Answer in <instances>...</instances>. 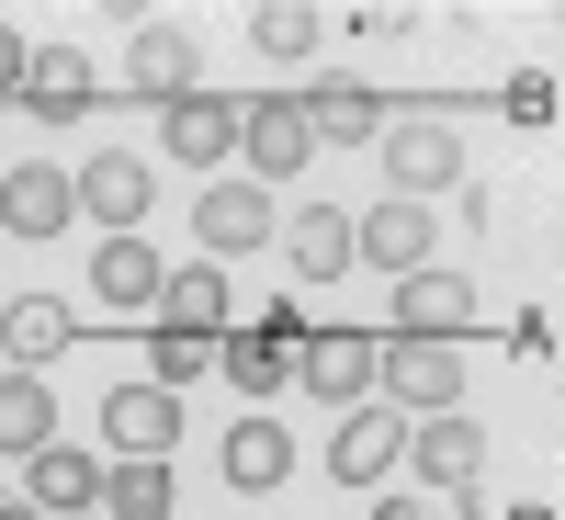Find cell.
<instances>
[{"label":"cell","instance_id":"6da1fadb","mask_svg":"<svg viewBox=\"0 0 565 520\" xmlns=\"http://www.w3.org/2000/svg\"><path fill=\"white\" fill-rule=\"evenodd\" d=\"M295 351H306V317H295V306H260L249 328H226V340H215V373H226L249 407H271L282 385H295Z\"/></svg>","mask_w":565,"mask_h":520},{"label":"cell","instance_id":"7a4b0ae2","mask_svg":"<svg viewBox=\"0 0 565 520\" xmlns=\"http://www.w3.org/2000/svg\"><path fill=\"white\" fill-rule=\"evenodd\" d=\"M373 396H396L407 418L463 407V362H452V340H385V351H373Z\"/></svg>","mask_w":565,"mask_h":520},{"label":"cell","instance_id":"3957f363","mask_svg":"<svg viewBox=\"0 0 565 520\" xmlns=\"http://www.w3.org/2000/svg\"><path fill=\"white\" fill-rule=\"evenodd\" d=\"M68 226H79V181L57 170V159H12V170H0V238H68Z\"/></svg>","mask_w":565,"mask_h":520},{"label":"cell","instance_id":"277c9868","mask_svg":"<svg viewBox=\"0 0 565 520\" xmlns=\"http://www.w3.org/2000/svg\"><path fill=\"white\" fill-rule=\"evenodd\" d=\"M385 170H396V204L452 193V181H463V136H452V114H407V125H385Z\"/></svg>","mask_w":565,"mask_h":520},{"label":"cell","instance_id":"5b68a950","mask_svg":"<svg viewBox=\"0 0 565 520\" xmlns=\"http://www.w3.org/2000/svg\"><path fill=\"white\" fill-rule=\"evenodd\" d=\"M373 351H385V340H362V328H306L295 385L328 396V407H373Z\"/></svg>","mask_w":565,"mask_h":520},{"label":"cell","instance_id":"8992f818","mask_svg":"<svg viewBox=\"0 0 565 520\" xmlns=\"http://www.w3.org/2000/svg\"><path fill=\"white\" fill-rule=\"evenodd\" d=\"M351 250H362L373 272H396V283H407V272H430L441 226H430V204H396V193H385L373 215H351Z\"/></svg>","mask_w":565,"mask_h":520},{"label":"cell","instance_id":"52a82bcc","mask_svg":"<svg viewBox=\"0 0 565 520\" xmlns=\"http://www.w3.org/2000/svg\"><path fill=\"white\" fill-rule=\"evenodd\" d=\"M238 159L260 170V181H295L306 159H317V136H306V103H238Z\"/></svg>","mask_w":565,"mask_h":520},{"label":"cell","instance_id":"ba28073f","mask_svg":"<svg viewBox=\"0 0 565 520\" xmlns=\"http://www.w3.org/2000/svg\"><path fill=\"white\" fill-rule=\"evenodd\" d=\"M463 328H476V283L463 272H407L396 283V340H463Z\"/></svg>","mask_w":565,"mask_h":520},{"label":"cell","instance_id":"9c48e42d","mask_svg":"<svg viewBox=\"0 0 565 520\" xmlns=\"http://www.w3.org/2000/svg\"><path fill=\"white\" fill-rule=\"evenodd\" d=\"M159 148L193 159V170L238 159V103H226V91H181V103H159Z\"/></svg>","mask_w":565,"mask_h":520},{"label":"cell","instance_id":"30bf717a","mask_svg":"<svg viewBox=\"0 0 565 520\" xmlns=\"http://www.w3.org/2000/svg\"><path fill=\"white\" fill-rule=\"evenodd\" d=\"M396 453H407V418L396 407H340V431H328V476L373 487V476H396Z\"/></svg>","mask_w":565,"mask_h":520},{"label":"cell","instance_id":"8fae6325","mask_svg":"<svg viewBox=\"0 0 565 520\" xmlns=\"http://www.w3.org/2000/svg\"><path fill=\"white\" fill-rule=\"evenodd\" d=\"M68 181H79V215L114 226V238H136V215L159 204V170H148V159H79Z\"/></svg>","mask_w":565,"mask_h":520},{"label":"cell","instance_id":"7c38bea8","mask_svg":"<svg viewBox=\"0 0 565 520\" xmlns=\"http://www.w3.org/2000/svg\"><path fill=\"white\" fill-rule=\"evenodd\" d=\"M68 340H79V306L68 295H12V306H0V362H12V373L57 362Z\"/></svg>","mask_w":565,"mask_h":520},{"label":"cell","instance_id":"4fadbf2b","mask_svg":"<svg viewBox=\"0 0 565 520\" xmlns=\"http://www.w3.org/2000/svg\"><path fill=\"white\" fill-rule=\"evenodd\" d=\"M23 509H45V520H79V509H103V464H90L79 442H45V453L23 464Z\"/></svg>","mask_w":565,"mask_h":520},{"label":"cell","instance_id":"5bb4252c","mask_svg":"<svg viewBox=\"0 0 565 520\" xmlns=\"http://www.w3.org/2000/svg\"><path fill=\"white\" fill-rule=\"evenodd\" d=\"M103 442H114L125 464H136V453H170V442H181V396H170V385H114V396H103Z\"/></svg>","mask_w":565,"mask_h":520},{"label":"cell","instance_id":"9a60e30c","mask_svg":"<svg viewBox=\"0 0 565 520\" xmlns=\"http://www.w3.org/2000/svg\"><path fill=\"white\" fill-rule=\"evenodd\" d=\"M396 464H418L430 487H476V464H487V431H476L463 407H441V418H418V431H407V453H396Z\"/></svg>","mask_w":565,"mask_h":520},{"label":"cell","instance_id":"2e32d148","mask_svg":"<svg viewBox=\"0 0 565 520\" xmlns=\"http://www.w3.org/2000/svg\"><path fill=\"white\" fill-rule=\"evenodd\" d=\"M226 487H238V498H260V487H282V476H295V431H282V418L271 407H249L238 418V431H226Z\"/></svg>","mask_w":565,"mask_h":520},{"label":"cell","instance_id":"e0dca14e","mask_svg":"<svg viewBox=\"0 0 565 520\" xmlns=\"http://www.w3.org/2000/svg\"><path fill=\"white\" fill-rule=\"evenodd\" d=\"M12 103L45 114V125H79V114H90V57H79V45H34V68H23Z\"/></svg>","mask_w":565,"mask_h":520},{"label":"cell","instance_id":"ac0fdd59","mask_svg":"<svg viewBox=\"0 0 565 520\" xmlns=\"http://www.w3.org/2000/svg\"><path fill=\"white\" fill-rule=\"evenodd\" d=\"M193 238H204V250H260V238H271V193H260V181H204Z\"/></svg>","mask_w":565,"mask_h":520},{"label":"cell","instance_id":"d6986e66","mask_svg":"<svg viewBox=\"0 0 565 520\" xmlns=\"http://www.w3.org/2000/svg\"><path fill=\"white\" fill-rule=\"evenodd\" d=\"M282 261H295L306 283H340L362 250H351V215L340 204H295V215H282Z\"/></svg>","mask_w":565,"mask_h":520},{"label":"cell","instance_id":"ffe728a7","mask_svg":"<svg viewBox=\"0 0 565 520\" xmlns=\"http://www.w3.org/2000/svg\"><path fill=\"white\" fill-rule=\"evenodd\" d=\"M159 283H170V261H159L148 238H103V250H90V295H103L114 317H136V306H159Z\"/></svg>","mask_w":565,"mask_h":520},{"label":"cell","instance_id":"44dd1931","mask_svg":"<svg viewBox=\"0 0 565 520\" xmlns=\"http://www.w3.org/2000/svg\"><path fill=\"white\" fill-rule=\"evenodd\" d=\"M306 136H317V148H362V136H385V91H362V79L306 91Z\"/></svg>","mask_w":565,"mask_h":520},{"label":"cell","instance_id":"7402d4cb","mask_svg":"<svg viewBox=\"0 0 565 520\" xmlns=\"http://www.w3.org/2000/svg\"><path fill=\"white\" fill-rule=\"evenodd\" d=\"M125 91H148V103H181V91H193V34L136 23V45H125Z\"/></svg>","mask_w":565,"mask_h":520},{"label":"cell","instance_id":"603a6c76","mask_svg":"<svg viewBox=\"0 0 565 520\" xmlns=\"http://www.w3.org/2000/svg\"><path fill=\"white\" fill-rule=\"evenodd\" d=\"M45 442H57V396H45L34 373H12V362H0V453H12V464H34Z\"/></svg>","mask_w":565,"mask_h":520},{"label":"cell","instance_id":"cb8c5ba5","mask_svg":"<svg viewBox=\"0 0 565 520\" xmlns=\"http://www.w3.org/2000/svg\"><path fill=\"white\" fill-rule=\"evenodd\" d=\"M170 464L159 453H136V464H103V520H170Z\"/></svg>","mask_w":565,"mask_h":520},{"label":"cell","instance_id":"d4e9b609","mask_svg":"<svg viewBox=\"0 0 565 520\" xmlns=\"http://www.w3.org/2000/svg\"><path fill=\"white\" fill-rule=\"evenodd\" d=\"M159 328H204V340H215V328H226V272H215V261L170 272V283H159Z\"/></svg>","mask_w":565,"mask_h":520},{"label":"cell","instance_id":"484cf974","mask_svg":"<svg viewBox=\"0 0 565 520\" xmlns=\"http://www.w3.org/2000/svg\"><path fill=\"white\" fill-rule=\"evenodd\" d=\"M249 45H260V68H295V57H317V12H306V0H260Z\"/></svg>","mask_w":565,"mask_h":520},{"label":"cell","instance_id":"4316f807","mask_svg":"<svg viewBox=\"0 0 565 520\" xmlns=\"http://www.w3.org/2000/svg\"><path fill=\"white\" fill-rule=\"evenodd\" d=\"M215 340H226V328H215ZM215 340H204V328H159V340H148V362H159L148 385H170V396H181L193 373H215Z\"/></svg>","mask_w":565,"mask_h":520},{"label":"cell","instance_id":"83f0119b","mask_svg":"<svg viewBox=\"0 0 565 520\" xmlns=\"http://www.w3.org/2000/svg\"><path fill=\"white\" fill-rule=\"evenodd\" d=\"M554 103H565V91H554V68H521V79L498 91V114L521 125V136H554Z\"/></svg>","mask_w":565,"mask_h":520},{"label":"cell","instance_id":"f1b7e54d","mask_svg":"<svg viewBox=\"0 0 565 520\" xmlns=\"http://www.w3.org/2000/svg\"><path fill=\"white\" fill-rule=\"evenodd\" d=\"M509 351H521V362H554V306H532L521 328H509Z\"/></svg>","mask_w":565,"mask_h":520},{"label":"cell","instance_id":"f546056e","mask_svg":"<svg viewBox=\"0 0 565 520\" xmlns=\"http://www.w3.org/2000/svg\"><path fill=\"white\" fill-rule=\"evenodd\" d=\"M430 520H498V509H487V487H441V509H430Z\"/></svg>","mask_w":565,"mask_h":520},{"label":"cell","instance_id":"4dcf8cb0","mask_svg":"<svg viewBox=\"0 0 565 520\" xmlns=\"http://www.w3.org/2000/svg\"><path fill=\"white\" fill-rule=\"evenodd\" d=\"M23 68H34V45H23L12 23H0V91H23Z\"/></svg>","mask_w":565,"mask_h":520},{"label":"cell","instance_id":"1f68e13d","mask_svg":"<svg viewBox=\"0 0 565 520\" xmlns=\"http://www.w3.org/2000/svg\"><path fill=\"white\" fill-rule=\"evenodd\" d=\"M373 520H430V509H418V498H385V509H373Z\"/></svg>","mask_w":565,"mask_h":520},{"label":"cell","instance_id":"d6a6232c","mask_svg":"<svg viewBox=\"0 0 565 520\" xmlns=\"http://www.w3.org/2000/svg\"><path fill=\"white\" fill-rule=\"evenodd\" d=\"M509 520H554V498H532V509H509Z\"/></svg>","mask_w":565,"mask_h":520},{"label":"cell","instance_id":"836d02e7","mask_svg":"<svg viewBox=\"0 0 565 520\" xmlns=\"http://www.w3.org/2000/svg\"><path fill=\"white\" fill-rule=\"evenodd\" d=\"M0 520H45V509H0Z\"/></svg>","mask_w":565,"mask_h":520},{"label":"cell","instance_id":"e575fe53","mask_svg":"<svg viewBox=\"0 0 565 520\" xmlns=\"http://www.w3.org/2000/svg\"><path fill=\"white\" fill-rule=\"evenodd\" d=\"M90 520H103V509H90Z\"/></svg>","mask_w":565,"mask_h":520}]
</instances>
